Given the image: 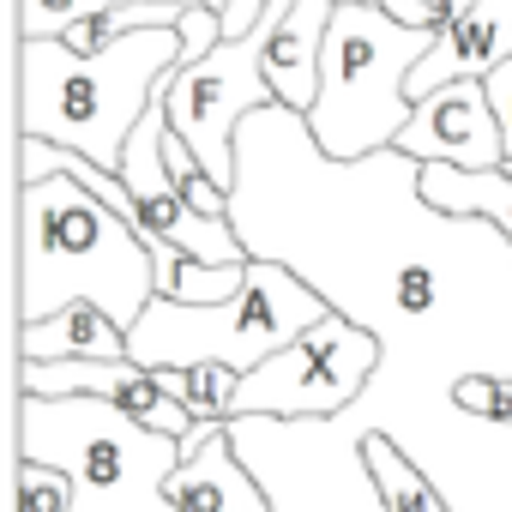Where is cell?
<instances>
[{"label":"cell","mask_w":512,"mask_h":512,"mask_svg":"<svg viewBox=\"0 0 512 512\" xmlns=\"http://www.w3.org/2000/svg\"><path fill=\"white\" fill-rule=\"evenodd\" d=\"M151 296V247L79 175L49 169L43 181L19 187V326H37L73 302H97L133 332Z\"/></svg>","instance_id":"6da1fadb"},{"label":"cell","mask_w":512,"mask_h":512,"mask_svg":"<svg viewBox=\"0 0 512 512\" xmlns=\"http://www.w3.org/2000/svg\"><path fill=\"white\" fill-rule=\"evenodd\" d=\"M175 67H181L175 25L115 37L97 55H79L61 37L19 43V133L79 151L103 169H121L133 127L145 121L157 85Z\"/></svg>","instance_id":"7a4b0ae2"},{"label":"cell","mask_w":512,"mask_h":512,"mask_svg":"<svg viewBox=\"0 0 512 512\" xmlns=\"http://www.w3.org/2000/svg\"><path fill=\"white\" fill-rule=\"evenodd\" d=\"M19 458L73 476V512H175L169 476L181 440L145 428L103 398H31L19 392Z\"/></svg>","instance_id":"3957f363"},{"label":"cell","mask_w":512,"mask_h":512,"mask_svg":"<svg viewBox=\"0 0 512 512\" xmlns=\"http://www.w3.org/2000/svg\"><path fill=\"white\" fill-rule=\"evenodd\" d=\"M338 308L290 266L278 260H247V284L229 302L193 308V302H169L151 296V308L139 314V326L127 332V356L139 368H193V362H223L235 374L266 368L278 350H290L296 338H308L320 320H332Z\"/></svg>","instance_id":"277c9868"},{"label":"cell","mask_w":512,"mask_h":512,"mask_svg":"<svg viewBox=\"0 0 512 512\" xmlns=\"http://www.w3.org/2000/svg\"><path fill=\"white\" fill-rule=\"evenodd\" d=\"M440 43V31L398 25L386 7H338L320 55V97L308 109V133L332 163H362L392 151L410 127V73Z\"/></svg>","instance_id":"5b68a950"},{"label":"cell","mask_w":512,"mask_h":512,"mask_svg":"<svg viewBox=\"0 0 512 512\" xmlns=\"http://www.w3.org/2000/svg\"><path fill=\"white\" fill-rule=\"evenodd\" d=\"M229 446L266 488L272 512H386L368 470V428L338 416H235Z\"/></svg>","instance_id":"8992f818"},{"label":"cell","mask_w":512,"mask_h":512,"mask_svg":"<svg viewBox=\"0 0 512 512\" xmlns=\"http://www.w3.org/2000/svg\"><path fill=\"white\" fill-rule=\"evenodd\" d=\"M169 127L175 139L205 163V175L217 187L235 193V139L247 127V115H260L278 103L266 61H260V31L247 37H223L205 61H187L169 73Z\"/></svg>","instance_id":"52a82bcc"},{"label":"cell","mask_w":512,"mask_h":512,"mask_svg":"<svg viewBox=\"0 0 512 512\" xmlns=\"http://www.w3.org/2000/svg\"><path fill=\"white\" fill-rule=\"evenodd\" d=\"M380 374V338L344 314L278 350L266 368L241 374V416H338L362 404Z\"/></svg>","instance_id":"ba28073f"},{"label":"cell","mask_w":512,"mask_h":512,"mask_svg":"<svg viewBox=\"0 0 512 512\" xmlns=\"http://www.w3.org/2000/svg\"><path fill=\"white\" fill-rule=\"evenodd\" d=\"M392 151H404V157H416V163L500 169V163H506V139H500L488 85H482V79H452V85H440L434 97H422Z\"/></svg>","instance_id":"9c48e42d"},{"label":"cell","mask_w":512,"mask_h":512,"mask_svg":"<svg viewBox=\"0 0 512 512\" xmlns=\"http://www.w3.org/2000/svg\"><path fill=\"white\" fill-rule=\"evenodd\" d=\"M500 61H512V0H470L410 73V103L434 97L452 79H488Z\"/></svg>","instance_id":"30bf717a"},{"label":"cell","mask_w":512,"mask_h":512,"mask_svg":"<svg viewBox=\"0 0 512 512\" xmlns=\"http://www.w3.org/2000/svg\"><path fill=\"white\" fill-rule=\"evenodd\" d=\"M169 500H175V512H272L266 488L235 458L229 428H217L199 452L181 458V470L169 476Z\"/></svg>","instance_id":"8fae6325"},{"label":"cell","mask_w":512,"mask_h":512,"mask_svg":"<svg viewBox=\"0 0 512 512\" xmlns=\"http://www.w3.org/2000/svg\"><path fill=\"white\" fill-rule=\"evenodd\" d=\"M127 326H115L97 302H73L37 326H19V362H121Z\"/></svg>","instance_id":"7c38bea8"},{"label":"cell","mask_w":512,"mask_h":512,"mask_svg":"<svg viewBox=\"0 0 512 512\" xmlns=\"http://www.w3.org/2000/svg\"><path fill=\"white\" fill-rule=\"evenodd\" d=\"M416 193L440 217H482L500 235H512V169H458V163H422Z\"/></svg>","instance_id":"4fadbf2b"},{"label":"cell","mask_w":512,"mask_h":512,"mask_svg":"<svg viewBox=\"0 0 512 512\" xmlns=\"http://www.w3.org/2000/svg\"><path fill=\"white\" fill-rule=\"evenodd\" d=\"M368 470H374V482H380V500H386V512H452V500L440 494V482L392 440V434H368Z\"/></svg>","instance_id":"5bb4252c"},{"label":"cell","mask_w":512,"mask_h":512,"mask_svg":"<svg viewBox=\"0 0 512 512\" xmlns=\"http://www.w3.org/2000/svg\"><path fill=\"white\" fill-rule=\"evenodd\" d=\"M157 386L193 416V422H235L241 416V374L223 362H193V368H151Z\"/></svg>","instance_id":"9a60e30c"},{"label":"cell","mask_w":512,"mask_h":512,"mask_svg":"<svg viewBox=\"0 0 512 512\" xmlns=\"http://www.w3.org/2000/svg\"><path fill=\"white\" fill-rule=\"evenodd\" d=\"M115 0H19V43H37V37H67L73 25L109 13Z\"/></svg>","instance_id":"2e32d148"},{"label":"cell","mask_w":512,"mask_h":512,"mask_svg":"<svg viewBox=\"0 0 512 512\" xmlns=\"http://www.w3.org/2000/svg\"><path fill=\"white\" fill-rule=\"evenodd\" d=\"M13 494H19V512H73V476L37 458L13 464Z\"/></svg>","instance_id":"e0dca14e"},{"label":"cell","mask_w":512,"mask_h":512,"mask_svg":"<svg viewBox=\"0 0 512 512\" xmlns=\"http://www.w3.org/2000/svg\"><path fill=\"white\" fill-rule=\"evenodd\" d=\"M181 67L187 61H205L217 43H223V13L217 7H199V0H187V13H181Z\"/></svg>","instance_id":"ac0fdd59"},{"label":"cell","mask_w":512,"mask_h":512,"mask_svg":"<svg viewBox=\"0 0 512 512\" xmlns=\"http://www.w3.org/2000/svg\"><path fill=\"white\" fill-rule=\"evenodd\" d=\"M488 103H494V121H500V139H506V163H512V61H500L488 79Z\"/></svg>","instance_id":"d6986e66"},{"label":"cell","mask_w":512,"mask_h":512,"mask_svg":"<svg viewBox=\"0 0 512 512\" xmlns=\"http://www.w3.org/2000/svg\"><path fill=\"white\" fill-rule=\"evenodd\" d=\"M338 7H386V0H338Z\"/></svg>","instance_id":"ffe728a7"},{"label":"cell","mask_w":512,"mask_h":512,"mask_svg":"<svg viewBox=\"0 0 512 512\" xmlns=\"http://www.w3.org/2000/svg\"><path fill=\"white\" fill-rule=\"evenodd\" d=\"M506 169H512V163H506Z\"/></svg>","instance_id":"44dd1931"}]
</instances>
